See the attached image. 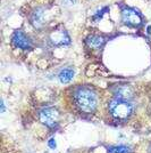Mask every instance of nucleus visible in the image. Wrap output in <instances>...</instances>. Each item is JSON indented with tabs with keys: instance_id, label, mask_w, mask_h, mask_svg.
<instances>
[{
	"instance_id": "9",
	"label": "nucleus",
	"mask_w": 151,
	"mask_h": 153,
	"mask_svg": "<svg viewBox=\"0 0 151 153\" xmlns=\"http://www.w3.org/2000/svg\"><path fill=\"white\" fill-rule=\"evenodd\" d=\"M108 38L103 34H90L85 39V44L91 49H100L107 42Z\"/></svg>"
},
{
	"instance_id": "1",
	"label": "nucleus",
	"mask_w": 151,
	"mask_h": 153,
	"mask_svg": "<svg viewBox=\"0 0 151 153\" xmlns=\"http://www.w3.org/2000/svg\"><path fill=\"white\" fill-rule=\"evenodd\" d=\"M73 104L82 113H93L99 105V96L91 86L80 85L72 91Z\"/></svg>"
},
{
	"instance_id": "2",
	"label": "nucleus",
	"mask_w": 151,
	"mask_h": 153,
	"mask_svg": "<svg viewBox=\"0 0 151 153\" xmlns=\"http://www.w3.org/2000/svg\"><path fill=\"white\" fill-rule=\"evenodd\" d=\"M108 111L110 115L117 120H125L134 112V105L130 101H123L114 98L108 104Z\"/></svg>"
},
{
	"instance_id": "7",
	"label": "nucleus",
	"mask_w": 151,
	"mask_h": 153,
	"mask_svg": "<svg viewBox=\"0 0 151 153\" xmlns=\"http://www.w3.org/2000/svg\"><path fill=\"white\" fill-rule=\"evenodd\" d=\"M49 40L51 41V44L55 46H65L70 44V38H69L68 33L64 29L54 30L49 36Z\"/></svg>"
},
{
	"instance_id": "6",
	"label": "nucleus",
	"mask_w": 151,
	"mask_h": 153,
	"mask_svg": "<svg viewBox=\"0 0 151 153\" xmlns=\"http://www.w3.org/2000/svg\"><path fill=\"white\" fill-rule=\"evenodd\" d=\"M29 19L35 29H42L45 24V8L42 6L33 8L29 15Z\"/></svg>"
},
{
	"instance_id": "3",
	"label": "nucleus",
	"mask_w": 151,
	"mask_h": 153,
	"mask_svg": "<svg viewBox=\"0 0 151 153\" xmlns=\"http://www.w3.org/2000/svg\"><path fill=\"white\" fill-rule=\"evenodd\" d=\"M122 22L124 25H127L134 29H140L144 25V19L142 14L135 8L124 6L122 7Z\"/></svg>"
},
{
	"instance_id": "4",
	"label": "nucleus",
	"mask_w": 151,
	"mask_h": 153,
	"mask_svg": "<svg viewBox=\"0 0 151 153\" xmlns=\"http://www.w3.org/2000/svg\"><path fill=\"white\" fill-rule=\"evenodd\" d=\"M38 115H39V120L49 128L57 127L58 123H59V119H60L59 111L56 108H52V106L42 108L39 111Z\"/></svg>"
},
{
	"instance_id": "11",
	"label": "nucleus",
	"mask_w": 151,
	"mask_h": 153,
	"mask_svg": "<svg viewBox=\"0 0 151 153\" xmlns=\"http://www.w3.org/2000/svg\"><path fill=\"white\" fill-rule=\"evenodd\" d=\"M131 150L125 145H118V146H113L109 149V153H130Z\"/></svg>"
},
{
	"instance_id": "12",
	"label": "nucleus",
	"mask_w": 151,
	"mask_h": 153,
	"mask_svg": "<svg viewBox=\"0 0 151 153\" xmlns=\"http://www.w3.org/2000/svg\"><path fill=\"white\" fill-rule=\"evenodd\" d=\"M108 7H105V8H102L101 10H99V12H97V14H95V16H93V19H95V21H99V19H101V17H102V15L106 13V12H108Z\"/></svg>"
},
{
	"instance_id": "10",
	"label": "nucleus",
	"mask_w": 151,
	"mask_h": 153,
	"mask_svg": "<svg viewBox=\"0 0 151 153\" xmlns=\"http://www.w3.org/2000/svg\"><path fill=\"white\" fill-rule=\"evenodd\" d=\"M74 74H75V71L70 68H66L59 72L58 74V79L62 83H68L73 78H74Z\"/></svg>"
},
{
	"instance_id": "8",
	"label": "nucleus",
	"mask_w": 151,
	"mask_h": 153,
	"mask_svg": "<svg viewBox=\"0 0 151 153\" xmlns=\"http://www.w3.org/2000/svg\"><path fill=\"white\" fill-rule=\"evenodd\" d=\"M115 98L117 100H123V101H131L134 96V90L133 87L130 85H119L114 90Z\"/></svg>"
},
{
	"instance_id": "14",
	"label": "nucleus",
	"mask_w": 151,
	"mask_h": 153,
	"mask_svg": "<svg viewBox=\"0 0 151 153\" xmlns=\"http://www.w3.org/2000/svg\"><path fill=\"white\" fill-rule=\"evenodd\" d=\"M48 144H49V146H50L51 149H55V147H56V142H55L54 138H50L49 142H48Z\"/></svg>"
},
{
	"instance_id": "13",
	"label": "nucleus",
	"mask_w": 151,
	"mask_h": 153,
	"mask_svg": "<svg viewBox=\"0 0 151 153\" xmlns=\"http://www.w3.org/2000/svg\"><path fill=\"white\" fill-rule=\"evenodd\" d=\"M76 0H63V4L65 6H73L75 5Z\"/></svg>"
},
{
	"instance_id": "5",
	"label": "nucleus",
	"mask_w": 151,
	"mask_h": 153,
	"mask_svg": "<svg viewBox=\"0 0 151 153\" xmlns=\"http://www.w3.org/2000/svg\"><path fill=\"white\" fill-rule=\"evenodd\" d=\"M12 44L15 48L27 51L33 47L31 38L23 30H16L12 36Z\"/></svg>"
}]
</instances>
